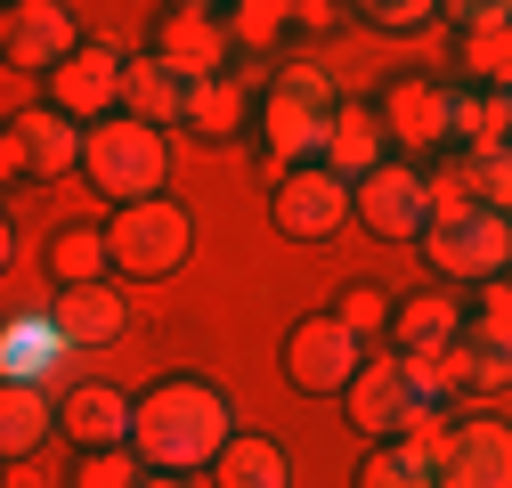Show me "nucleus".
Masks as SVG:
<instances>
[{
  "label": "nucleus",
  "instance_id": "1",
  "mask_svg": "<svg viewBox=\"0 0 512 488\" xmlns=\"http://www.w3.org/2000/svg\"><path fill=\"white\" fill-rule=\"evenodd\" d=\"M228 440H236V407L204 375H171L139 399V464L147 472H171V480L212 472L228 456Z\"/></svg>",
  "mask_w": 512,
  "mask_h": 488
},
{
  "label": "nucleus",
  "instance_id": "2",
  "mask_svg": "<svg viewBox=\"0 0 512 488\" xmlns=\"http://www.w3.org/2000/svg\"><path fill=\"white\" fill-rule=\"evenodd\" d=\"M447 366L431 358H407V350H382L366 358V375L350 383V423L382 448V440H407V432H431V423L447 415Z\"/></svg>",
  "mask_w": 512,
  "mask_h": 488
},
{
  "label": "nucleus",
  "instance_id": "3",
  "mask_svg": "<svg viewBox=\"0 0 512 488\" xmlns=\"http://www.w3.org/2000/svg\"><path fill=\"white\" fill-rule=\"evenodd\" d=\"M334 122H342V90H334V74L326 66H285L277 82H269V98H261V131H269V147L293 163V171H309V163H326L334 155Z\"/></svg>",
  "mask_w": 512,
  "mask_h": 488
},
{
  "label": "nucleus",
  "instance_id": "4",
  "mask_svg": "<svg viewBox=\"0 0 512 488\" xmlns=\"http://www.w3.org/2000/svg\"><path fill=\"white\" fill-rule=\"evenodd\" d=\"M82 171H90V188H98L106 204H122V212H131V204H155V196H163L171 147H163V131H155V122L114 114V122H98V131H90Z\"/></svg>",
  "mask_w": 512,
  "mask_h": 488
},
{
  "label": "nucleus",
  "instance_id": "5",
  "mask_svg": "<svg viewBox=\"0 0 512 488\" xmlns=\"http://www.w3.org/2000/svg\"><path fill=\"white\" fill-rule=\"evenodd\" d=\"M106 253H114V277H139V285H163L187 269V253H196V212L155 196V204H131L114 212L106 228Z\"/></svg>",
  "mask_w": 512,
  "mask_h": 488
},
{
  "label": "nucleus",
  "instance_id": "6",
  "mask_svg": "<svg viewBox=\"0 0 512 488\" xmlns=\"http://www.w3.org/2000/svg\"><path fill=\"white\" fill-rule=\"evenodd\" d=\"M423 261H431V277H456V285H496V277L512 269V212L472 204V212H456V220H431Z\"/></svg>",
  "mask_w": 512,
  "mask_h": 488
},
{
  "label": "nucleus",
  "instance_id": "7",
  "mask_svg": "<svg viewBox=\"0 0 512 488\" xmlns=\"http://www.w3.org/2000/svg\"><path fill=\"white\" fill-rule=\"evenodd\" d=\"M366 375V342L342 318H301L285 334V383L309 399H350V383Z\"/></svg>",
  "mask_w": 512,
  "mask_h": 488
},
{
  "label": "nucleus",
  "instance_id": "8",
  "mask_svg": "<svg viewBox=\"0 0 512 488\" xmlns=\"http://www.w3.org/2000/svg\"><path fill=\"white\" fill-rule=\"evenodd\" d=\"M0 49H9L17 74H49L57 82L90 41H82V17L66 9V0H17V9L0 17Z\"/></svg>",
  "mask_w": 512,
  "mask_h": 488
},
{
  "label": "nucleus",
  "instance_id": "9",
  "mask_svg": "<svg viewBox=\"0 0 512 488\" xmlns=\"http://www.w3.org/2000/svg\"><path fill=\"white\" fill-rule=\"evenodd\" d=\"M277 228L293 236V244H326V236H342L350 220H358V188L350 179H334L326 163H309V171H285L277 179Z\"/></svg>",
  "mask_w": 512,
  "mask_h": 488
},
{
  "label": "nucleus",
  "instance_id": "10",
  "mask_svg": "<svg viewBox=\"0 0 512 488\" xmlns=\"http://www.w3.org/2000/svg\"><path fill=\"white\" fill-rule=\"evenodd\" d=\"M431 171L415 163H382L366 188H358V228H374L382 244H423L431 236Z\"/></svg>",
  "mask_w": 512,
  "mask_h": 488
},
{
  "label": "nucleus",
  "instance_id": "11",
  "mask_svg": "<svg viewBox=\"0 0 512 488\" xmlns=\"http://www.w3.org/2000/svg\"><path fill=\"white\" fill-rule=\"evenodd\" d=\"M122 82H131V57H122L114 41H90L74 66L49 82V106L74 114L82 131H98V122H114V106H122Z\"/></svg>",
  "mask_w": 512,
  "mask_h": 488
},
{
  "label": "nucleus",
  "instance_id": "12",
  "mask_svg": "<svg viewBox=\"0 0 512 488\" xmlns=\"http://www.w3.org/2000/svg\"><path fill=\"white\" fill-rule=\"evenodd\" d=\"M82 155H90V131L74 114H57V106H33V114L9 122V171H25V179L82 171Z\"/></svg>",
  "mask_w": 512,
  "mask_h": 488
},
{
  "label": "nucleus",
  "instance_id": "13",
  "mask_svg": "<svg viewBox=\"0 0 512 488\" xmlns=\"http://www.w3.org/2000/svg\"><path fill=\"white\" fill-rule=\"evenodd\" d=\"M66 358H74V334L57 326V310H25L0 334V375H9V391H49Z\"/></svg>",
  "mask_w": 512,
  "mask_h": 488
},
{
  "label": "nucleus",
  "instance_id": "14",
  "mask_svg": "<svg viewBox=\"0 0 512 488\" xmlns=\"http://www.w3.org/2000/svg\"><path fill=\"white\" fill-rule=\"evenodd\" d=\"M439 488H512V423L480 415V423H464V432H447Z\"/></svg>",
  "mask_w": 512,
  "mask_h": 488
},
{
  "label": "nucleus",
  "instance_id": "15",
  "mask_svg": "<svg viewBox=\"0 0 512 488\" xmlns=\"http://www.w3.org/2000/svg\"><path fill=\"white\" fill-rule=\"evenodd\" d=\"M228 41H236V33H228L212 9H171L163 33H155V57L179 66L187 82H220V74H228Z\"/></svg>",
  "mask_w": 512,
  "mask_h": 488
},
{
  "label": "nucleus",
  "instance_id": "16",
  "mask_svg": "<svg viewBox=\"0 0 512 488\" xmlns=\"http://www.w3.org/2000/svg\"><path fill=\"white\" fill-rule=\"evenodd\" d=\"M382 122H391V147H456V90H439V82H391Z\"/></svg>",
  "mask_w": 512,
  "mask_h": 488
},
{
  "label": "nucleus",
  "instance_id": "17",
  "mask_svg": "<svg viewBox=\"0 0 512 488\" xmlns=\"http://www.w3.org/2000/svg\"><path fill=\"white\" fill-rule=\"evenodd\" d=\"M439 464H447V432H407V440H382L366 448L358 464V488H439Z\"/></svg>",
  "mask_w": 512,
  "mask_h": 488
},
{
  "label": "nucleus",
  "instance_id": "18",
  "mask_svg": "<svg viewBox=\"0 0 512 488\" xmlns=\"http://www.w3.org/2000/svg\"><path fill=\"white\" fill-rule=\"evenodd\" d=\"M122 114L131 122H155V131H171V122L196 114V82H187L179 66H163V57H131V82H122Z\"/></svg>",
  "mask_w": 512,
  "mask_h": 488
},
{
  "label": "nucleus",
  "instance_id": "19",
  "mask_svg": "<svg viewBox=\"0 0 512 488\" xmlns=\"http://www.w3.org/2000/svg\"><path fill=\"white\" fill-rule=\"evenodd\" d=\"M66 432H74L90 456H106V448H139V399H122L114 383H90V391L66 399Z\"/></svg>",
  "mask_w": 512,
  "mask_h": 488
},
{
  "label": "nucleus",
  "instance_id": "20",
  "mask_svg": "<svg viewBox=\"0 0 512 488\" xmlns=\"http://www.w3.org/2000/svg\"><path fill=\"white\" fill-rule=\"evenodd\" d=\"M49 310H57V326L74 334V350H106V342L131 334V301H122L114 285H66Z\"/></svg>",
  "mask_w": 512,
  "mask_h": 488
},
{
  "label": "nucleus",
  "instance_id": "21",
  "mask_svg": "<svg viewBox=\"0 0 512 488\" xmlns=\"http://www.w3.org/2000/svg\"><path fill=\"white\" fill-rule=\"evenodd\" d=\"M382 147H391V122H382V106H342L326 171H334V179H350V188H366V179H374L382 163H391Z\"/></svg>",
  "mask_w": 512,
  "mask_h": 488
},
{
  "label": "nucleus",
  "instance_id": "22",
  "mask_svg": "<svg viewBox=\"0 0 512 488\" xmlns=\"http://www.w3.org/2000/svg\"><path fill=\"white\" fill-rule=\"evenodd\" d=\"M439 366H447L456 391H512V334L480 318V326H464V342L447 350Z\"/></svg>",
  "mask_w": 512,
  "mask_h": 488
},
{
  "label": "nucleus",
  "instance_id": "23",
  "mask_svg": "<svg viewBox=\"0 0 512 488\" xmlns=\"http://www.w3.org/2000/svg\"><path fill=\"white\" fill-rule=\"evenodd\" d=\"M391 342H399L407 358H431V366H439L447 350L464 342V310H456L447 293H415L407 310H399V326H391Z\"/></svg>",
  "mask_w": 512,
  "mask_h": 488
},
{
  "label": "nucleus",
  "instance_id": "24",
  "mask_svg": "<svg viewBox=\"0 0 512 488\" xmlns=\"http://www.w3.org/2000/svg\"><path fill=\"white\" fill-rule=\"evenodd\" d=\"M49 432H66V399L9 391V407H0V456H9V464H33V456L49 448Z\"/></svg>",
  "mask_w": 512,
  "mask_h": 488
},
{
  "label": "nucleus",
  "instance_id": "25",
  "mask_svg": "<svg viewBox=\"0 0 512 488\" xmlns=\"http://www.w3.org/2000/svg\"><path fill=\"white\" fill-rule=\"evenodd\" d=\"M212 480H220V488H293V456H285L269 432H236L228 456L212 464Z\"/></svg>",
  "mask_w": 512,
  "mask_h": 488
},
{
  "label": "nucleus",
  "instance_id": "26",
  "mask_svg": "<svg viewBox=\"0 0 512 488\" xmlns=\"http://www.w3.org/2000/svg\"><path fill=\"white\" fill-rule=\"evenodd\" d=\"M456 147H464V155L512 147V106H504V82H496V90H456Z\"/></svg>",
  "mask_w": 512,
  "mask_h": 488
},
{
  "label": "nucleus",
  "instance_id": "27",
  "mask_svg": "<svg viewBox=\"0 0 512 488\" xmlns=\"http://www.w3.org/2000/svg\"><path fill=\"white\" fill-rule=\"evenodd\" d=\"M49 269L66 277V285H106V269H114L106 228H66V236H57V253H49Z\"/></svg>",
  "mask_w": 512,
  "mask_h": 488
},
{
  "label": "nucleus",
  "instance_id": "28",
  "mask_svg": "<svg viewBox=\"0 0 512 488\" xmlns=\"http://www.w3.org/2000/svg\"><path fill=\"white\" fill-rule=\"evenodd\" d=\"M244 74H220V82H196V114H187V122H196V131H236V122H244Z\"/></svg>",
  "mask_w": 512,
  "mask_h": 488
},
{
  "label": "nucleus",
  "instance_id": "29",
  "mask_svg": "<svg viewBox=\"0 0 512 488\" xmlns=\"http://www.w3.org/2000/svg\"><path fill=\"white\" fill-rule=\"evenodd\" d=\"M472 196H480L488 212H512V147L472 155Z\"/></svg>",
  "mask_w": 512,
  "mask_h": 488
},
{
  "label": "nucleus",
  "instance_id": "30",
  "mask_svg": "<svg viewBox=\"0 0 512 488\" xmlns=\"http://www.w3.org/2000/svg\"><path fill=\"white\" fill-rule=\"evenodd\" d=\"M131 456H139V448H106V456H90V464L74 472V488H139L147 472H139Z\"/></svg>",
  "mask_w": 512,
  "mask_h": 488
},
{
  "label": "nucleus",
  "instance_id": "31",
  "mask_svg": "<svg viewBox=\"0 0 512 488\" xmlns=\"http://www.w3.org/2000/svg\"><path fill=\"white\" fill-rule=\"evenodd\" d=\"M334 318H342V326H350L358 342H374V334H391V326H399V310H391L382 293H350V301H342Z\"/></svg>",
  "mask_w": 512,
  "mask_h": 488
},
{
  "label": "nucleus",
  "instance_id": "32",
  "mask_svg": "<svg viewBox=\"0 0 512 488\" xmlns=\"http://www.w3.org/2000/svg\"><path fill=\"white\" fill-rule=\"evenodd\" d=\"M464 66H472V74H504V82H512V25H504V33H464Z\"/></svg>",
  "mask_w": 512,
  "mask_h": 488
},
{
  "label": "nucleus",
  "instance_id": "33",
  "mask_svg": "<svg viewBox=\"0 0 512 488\" xmlns=\"http://www.w3.org/2000/svg\"><path fill=\"white\" fill-rule=\"evenodd\" d=\"M285 17H301V9H277V0H244V9H228V33H236V41H269Z\"/></svg>",
  "mask_w": 512,
  "mask_h": 488
},
{
  "label": "nucleus",
  "instance_id": "34",
  "mask_svg": "<svg viewBox=\"0 0 512 488\" xmlns=\"http://www.w3.org/2000/svg\"><path fill=\"white\" fill-rule=\"evenodd\" d=\"M382 33H415V25H431V17H447L439 9V0H374V9H366Z\"/></svg>",
  "mask_w": 512,
  "mask_h": 488
},
{
  "label": "nucleus",
  "instance_id": "35",
  "mask_svg": "<svg viewBox=\"0 0 512 488\" xmlns=\"http://www.w3.org/2000/svg\"><path fill=\"white\" fill-rule=\"evenodd\" d=\"M139 488H196V480H171V472H147Z\"/></svg>",
  "mask_w": 512,
  "mask_h": 488
},
{
  "label": "nucleus",
  "instance_id": "36",
  "mask_svg": "<svg viewBox=\"0 0 512 488\" xmlns=\"http://www.w3.org/2000/svg\"><path fill=\"white\" fill-rule=\"evenodd\" d=\"M504 106H512V82H504Z\"/></svg>",
  "mask_w": 512,
  "mask_h": 488
}]
</instances>
